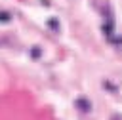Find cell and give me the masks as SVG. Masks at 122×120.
I'll return each mask as SVG.
<instances>
[{
	"label": "cell",
	"instance_id": "cell-1",
	"mask_svg": "<svg viewBox=\"0 0 122 120\" xmlns=\"http://www.w3.org/2000/svg\"><path fill=\"white\" fill-rule=\"evenodd\" d=\"M76 107H80L82 110H90V105H88L86 99H78V101H76Z\"/></svg>",
	"mask_w": 122,
	"mask_h": 120
},
{
	"label": "cell",
	"instance_id": "cell-2",
	"mask_svg": "<svg viewBox=\"0 0 122 120\" xmlns=\"http://www.w3.org/2000/svg\"><path fill=\"white\" fill-rule=\"evenodd\" d=\"M30 53H32V55H34V59H38V55H40V50H38V48H34V50H32V51H30Z\"/></svg>",
	"mask_w": 122,
	"mask_h": 120
},
{
	"label": "cell",
	"instance_id": "cell-3",
	"mask_svg": "<svg viewBox=\"0 0 122 120\" xmlns=\"http://www.w3.org/2000/svg\"><path fill=\"white\" fill-rule=\"evenodd\" d=\"M8 19H10L8 13H0V21H8Z\"/></svg>",
	"mask_w": 122,
	"mask_h": 120
}]
</instances>
